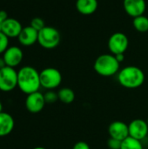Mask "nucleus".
<instances>
[{"label": "nucleus", "instance_id": "aec40b11", "mask_svg": "<svg viewBox=\"0 0 148 149\" xmlns=\"http://www.w3.org/2000/svg\"><path fill=\"white\" fill-rule=\"evenodd\" d=\"M30 25L33 29H35L36 31H41L43 28H44L46 26L45 24H44V21L41 17H38L32 18L31 21V24Z\"/></svg>", "mask_w": 148, "mask_h": 149}, {"label": "nucleus", "instance_id": "20e7f679", "mask_svg": "<svg viewBox=\"0 0 148 149\" xmlns=\"http://www.w3.org/2000/svg\"><path fill=\"white\" fill-rule=\"evenodd\" d=\"M60 33L52 26H45L38 31V43L44 49L51 50L56 48L60 43Z\"/></svg>", "mask_w": 148, "mask_h": 149}, {"label": "nucleus", "instance_id": "9d476101", "mask_svg": "<svg viewBox=\"0 0 148 149\" xmlns=\"http://www.w3.org/2000/svg\"><path fill=\"white\" fill-rule=\"evenodd\" d=\"M3 58L7 66L15 68L19 65L23 60L24 53L21 48L16 45L9 46L8 49L3 52Z\"/></svg>", "mask_w": 148, "mask_h": 149}, {"label": "nucleus", "instance_id": "412c9836", "mask_svg": "<svg viewBox=\"0 0 148 149\" xmlns=\"http://www.w3.org/2000/svg\"><path fill=\"white\" fill-rule=\"evenodd\" d=\"M44 100L45 102L48 104H52L55 103L57 100H58V93L54 92L53 90H48L44 94Z\"/></svg>", "mask_w": 148, "mask_h": 149}, {"label": "nucleus", "instance_id": "6e6552de", "mask_svg": "<svg viewBox=\"0 0 148 149\" xmlns=\"http://www.w3.org/2000/svg\"><path fill=\"white\" fill-rule=\"evenodd\" d=\"M129 136L139 141H143L148 136V122L142 119L133 120L128 124Z\"/></svg>", "mask_w": 148, "mask_h": 149}, {"label": "nucleus", "instance_id": "423d86ee", "mask_svg": "<svg viewBox=\"0 0 148 149\" xmlns=\"http://www.w3.org/2000/svg\"><path fill=\"white\" fill-rule=\"evenodd\" d=\"M17 86V72L15 68L5 66L0 69V90L10 92Z\"/></svg>", "mask_w": 148, "mask_h": 149}, {"label": "nucleus", "instance_id": "f03ea898", "mask_svg": "<svg viewBox=\"0 0 148 149\" xmlns=\"http://www.w3.org/2000/svg\"><path fill=\"white\" fill-rule=\"evenodd\" d=\"M118 82L126 89H136L140 87L145 82V73L136 65H127L120 70Z\"/></svg>", "mask_w": 148, "mask_h": 149}, {"label": "nucleus", "instance_id": "dca6fc26", "mask_svg": "<svg viewBox=\"0 0 148 149\" xmlns=\"http://www.w3.org/2000/svg\"><path fill=\"white\" fill-rule=\"evenodd\" d=\"M15 126L14 119L8 113H0V137L10 134Z\"/></svg>", "mask_w": 148, "mask_h": 149}, {"label": "nucleus", "instance_id": "5701e85b", "mask_svg": "<svg viewBox=\"0 0 148 149\" xmlns=\"http://www.w3.org/2000/svg\"><path fill=\"white\" fill-rule=\"evenodd\" d=\"M121 144H122L121 141L113 138H110L107 141V147L109 149H120Z\"/></svg>", "mask_w": 148, "mask_h": 149}, {"label": "nucleus", "instance_id": "2eb2a0df", "mask_svg": "<svg viewBox=\"0 0 148 149\" xmlns=\"http://www.w3.org/2000/svg\"><path fill=\"white\" fill-rule=\"evenodd\" d=\"M99 7L98 0H77L76 9L78 11L85 16L93 14Z\"/></svg>", "mask_w": 148, "mask_h": 149}, {"label": "nucleus", "instance_id": "4be33fe9", "mask_svg": "<svg viewBox=\"0 0 148 149\" xmlns=\"http://www.w3.org/2000/svg\"><path fill=\"white\" fill-rule=\"evenodd\" d=\"M9 47V38L0 31V54H3V52Z\"/></svg>", "mask_w": 148, "mask_h": 149}, {"label": "nucleus", "instance_id": "bb28decb", "mask_svg": "<svg viewBox=\"0 0 148 149\" xmlns=\"http://www.w3.org/2000/svg\"><path fill=\"white\" fill-rule=\"evenodd\" d=\"M3 19L0 17V31H1V28H2V24H3Z\"/></svg>", "mask_w": 148, "mask_h": 149}, {"label": "nucleus", "instance_id": "4468645a", "mask_svg": "<svg viewBox=\"0 0 148 149\" xmlns=\"http://www.w3.org/2000/svg\"><path fill=\"white\" fill-rule=\"evenodd\" d=\"M38 31L33 29L31 25L23 27L19 36L18 41L24 46H31L38 42Z\"/></svg>", "mask_w": 148, "mask_h": 149}, {"label": "nucleus", "instance_id": "ddd939ff", "mask_svg": "<svg viewBox=\"0 0 148 149\" xmlns=\"http://www.w3.org/2000/svg\"><path fill=\"white\" fill-rule=\"evenodd\" d=\"M23 26L21 23L13 17H8L3 22L1 31L10 38H18Z\"/></svg>", "mask_w": 148, "mask_h": 149}, {"label": "nucleus", "instance_id": "cd10ccee", "mask_svg": "<svg viewBox=\"0 0 148 149\" xmlns=\"http://www.w3.org/2000/svg\"><path fill=\"white\" fill-rule=\"evenodd\" d=\"M2 112H3V105L0 101V113H2Z\"/></svg>", "mask_w": 148, "mask_h": 149}, {"label": "nucleus", "instance_id": "9b49d317", "mask_svg": "<svg viewBox=\"0 0 148 149\" xmlns=\"http://www.w3.org/2000/svg\"><path fill=\"white\" fill-rule=\"evenodd\" d=\"M108 134L110 138L117 139L122 141L129 136L128 124L121 120H115L109 125Z\"/></svg>", "mask_w": 148, "mask_h": 149}, {"label": "nucleus", "instance_id": "f8f14e48", "mask_svg": "<svg viewBox=\"0 0 148 149\" xmlns=\"http://www.w3.org/2000/svg\"><path fill=\"white\" fill-rule=\"evenodd\" d=\"M123 7L127 15L136 17L144 15L147 9V3L145 0H124Z\"/></svg>", "mask_w": 148, "mask_h": 149}, {"label": "nucleus", "instance_id": "c85d7f7f", "mask_svg": "<svg viewBox=\"0 0 148 149\" xmlns=\"http://www.w3.org/2000/svg\"><path fill=\"white\" fill-rule=\"evenodd\" d=\"M32 149H46L45 148H43V147H37V148H34Z\"/></svg>", "mask_w": 148, "mask_h": 149}, {"label": "nucleus", "instance_id": "7ed1b4c3", "mask_svg": "<svg viewBox=\"0 0 148 149\" xmlns=\"http://www.w3.org/2000/svg\"><path fill=\"white\" fill-rule=\"evenodd\" d=\"M120 63L113 54L99 55L93 65L94 71L102 77H112L119 73Z\"/></svg>", "mask_w": 148, "mask_h": 149}, {"label": "nucleus", "instance_id": "39448f33", "mask_svg": "<svg viewBox=\"0 0 148 149\" xmlns=\"http://www.w3.org/2000/svg\"><path fill=\"white\" fill-rule=\"evenodd\" d=\"M41 86L46 90H54L62 83L61 72L54 67H47L39 72Z\"/></svg>", "mask_w": 148, "mask_h": 149}, {"label": "nucleus", "instance_id": "a211bd4d", "mask_svg": "<svg viewBox=\"0 0 148 149\" xmlns=\"http://www.w3.org/2000/svg\"><path fill=\"white\" fill-rule=\"evenodd\" d=\"M133 25L139 32H147L148 31V17L145 15L133 17Z\"/></svg>", "mask_w": 148, "mask_h": 149}, {"label": "nucleus", "instance_id": "393cba45", "mask_svg": "<svg viewBox=\"0 0 148 149\" xmlns=\"http://www.w3.org/2000/svg\"><path fill=\"white\" fill-rule=\"evenodd\" d=\"M115 57H116L117 60H118L120 63L123 62L124 59H125V55H124V54H118V55H115Z\"/></svg>", "mask_w": 148, "mask_h": 149}, {"label": "nucleus", "instance_id": "0eeeda50", "mask_svg": "<svg viewBox=\"0 0 148 149\" xmlns=\"http://www.w3.org/2000/svg\"><path fill=\"white\" fill-rule=\"evenodd\" d=\"M129 45V39L123 32H115L108 39V48L112 54H125Z\"/></svg>", "mask_w": 148, "mask_h": 149}, {"label": "nucleus", "instance_id": "6ab92c4d", "mask_svg": "<svg viewBox=\"0 0 148 149\" xmlns=\"http://www.w3.org/2000/svg\"><path fill=\"white\" fill-rule=\"evenodd\" d=\"M120 149H144V148L141 141L128 136L126 139L122 141Z\"/></svg>", "mask_w": 148, "mask_h": 149}, {"label": "nucleus", "instance_id": "b1692460", "mask_svg": "<svg viewBox=\"0 0 148 149\" xmlns=\"http://www.w3.org/2000/svg\"><path fill=\"white\" fill-rule=\"evenodd\" d=\"M72 149H91L88 143L85 141H78L74 144Z\"/></svg>", "mask_w": 148, "mask_h": 149}, {"label": "nucleus", "instance_id": "1a4fd4ad", "mask_svg": "<svg viewBox=\"0 0 148 149\" xmlns=\"http://www.w3.org/2000/svg\"><path fill=\"white\" fill-rule=\"evenodd\" d=\"M46 102L44 96L39 91L28 94L25 100V107L30 113H38L41 112Z\"/></svg>", "mask_w": 148, "mask_h": 149}, {"label": "nucleus", "instance_id": "a878e982", "mask_svg": "<svg viewBox=\"0 0 148 149\" xmlns=\"http://www.w3.org/2000/svg\"><path fill=\"white\" fill-rule=\"evenodd\" d=\"M5 66H6V64H5V62H4L3 58L2 57V58H0V69H2V68H3V67H5Z\"/></svg>", "mask_w": 148, "mask_h": 149}, {"label": "nucleus", "instance_id": "f3484780", "mask_svg": "<svg viewBox=\"0 0 148 149\" xmlns=\"http://www.w3.org/2000/svg\"><path fill=\"white\" fill-rule=\"evenodd\" d=\"M58 100L64 104H71L75 100V93L69 87H63L58 92Z\"/></svg>", "mask_w": 148, "mask_h": 149}, {"label": "nucleus", "instance_id": "f257e3e1", "mask_svg": "<svg viewBox=\"0 0 148 149\" xmlns=\"http://www.w3.org/2000/svg\"><path fill=\"white\" fill-rule=\"evenodd\" d=\"M17 86L25 94L38 92L41 87L39 72L32 66L25 65L17 72Z\"/></svg>", "mask_w": 148, "mask_h": 149}]
</instances>
